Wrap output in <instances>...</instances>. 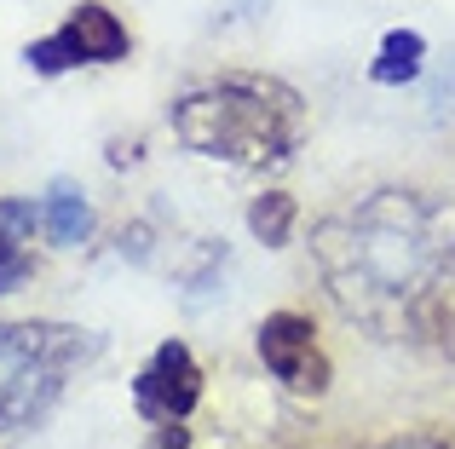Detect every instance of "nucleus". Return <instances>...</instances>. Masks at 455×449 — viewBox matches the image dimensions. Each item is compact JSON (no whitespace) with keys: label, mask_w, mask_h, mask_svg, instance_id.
<instances>
[{"label":"nucleus","mask_w":455,"mask_h":449,"mask_svg":"<svg viewBox=\"0 0 455 449\" xmlns=\"http://www.w3.org/2000/svg\"><path fill=\"white\" fill-rule=\"evenodd\" d=\"M317 259L346 311L369 317L380 328H398L403 305L427 300V288L438 282V265H444L438 208L415 202L403 191H380L375 202L323 224Z\"/></svg>","instance_id":"obj_1"},{"label":"nucleus","mask_w":455,"mask_h":449,"mask_svg":"<svg viewBox=\"0 0 455 449\" xmlns=\"http://www.w3.org/2000/svg\"><path fill=\"white\" fill-rule=\"evenodd\" d=\"M173 133L196 156H220L236 168L283 161L300 138V104L277 81H220L179 98Z\"/></svg>","instance_id":"obj_2"},{"label":"nucleus","mask_w":455,"mask_h":449,"mask_svg":"<svg viewBox=\"0 0 455 449\" xmlns=\"http://www.w3.org/2000/svg\"><path fill=\"white\" fill-rule=\"evenodd\" d=\"M99 340L69 323H0V432H23L58 404L69 369L87 363Z\"/></svg>","instance_id":"obj_3"},{"label":"nucleus","mask_w":455,"mask_h":449,"mask_svg":"<svg viewBox=\"0 0 455 449\" xmlns=\"http://www.w3.org/2000/svg\"><path fill=\"white\" fill-rule=\"evenodd\" d=\"M23 58H29V69H41V75H58V69H76V64H122L127 58V29H122V18H116L110 6L87 0V6L69 12L64 29L46 35V41H35Z\"/></svg>","instance_id":"obj_4"},{"label":"nucleus","mask_w":455,"mask_h":449,"mask_svg":"<svg viewBox=\"0 0 455 449\" xmlns=\"http://www.w3.org/2000/svg\"><path fill=\"white\" fill-rule=\"evenodd\" d=\"M259 358H266V369L300 398H317L323 386H329V363H323V351H317V328H311V317H300V311H277V317L259 323Z\"/></svg>","instance_id":"obj_5"},{"label":"nucleus","mask_w":455,"mask_h":449,"mask_svg":"<svg viewBox=\"0 0 455 449\" xmlns=\"http://www.w3.org/2000/svg\"><path fill=\"white\" fill-rule=\"evenodd\" d=\"M196 398H202V369H196V358H190V346H179V340L156 346V358L133 381L139 415L156 421V427H167V421H185L190 409H196Z\"/></svg>","instance_id":"obj_6"},{"label":"nucleus","mask_w":455,"mask_h":449,"mask_svg":"<svg viewBox=\"0 0 455 449\" xmlns=\"http://www.w3.org/2000/svg\"><path fill=\"white\" fill-rule=\"evenodd\" d=\"M41 224L52 231V242H58V248L87 242V231H92V208H87V196H81L76 185H52V196L41 202Z\"/></svg>","instance_id":"obj_7"},{"label":"nucleus","mask_w":455,"mask_h":449,"mask_svg":"<svg viewBox=\"0 0 455 449\" xmlns=\"http://www.w3.org/2000/svg\"><path fill=\"white\" fill-rule=\"evenodd\" d=\"M421 58H427V41L415 29H392L387 41H380V58L369 64V81H380V87H403V81L421 75Z\"/></svg>","instance_id":"obj_8"},{"label":"nucleus","mask_w":455,"mask_h":449,"mask_svg":"<svg viewBox=\"0 0 455 449\" xmlns=\"http://www.w3.org/2000/svg\"><path fill=\"white\" fill-rule=\"evenodd\" d=\"M289 224H294V196H283V191H266L254 208H248V231H254L266 248L289 242Z\"/></svg>","instance_id":"obj_9"},{"label":"nucleus","mask_w":455,"mask_h":449,"mask_svg":"<svg viewBox=\"0 0 455 449\" xmlns=\"http://www.w3.org/2000/svg\"><path fill=\"white\" fill-rule=\"evenodd\" d=\"M29 271H35V259H29V248H23V236L0 231V294L23 288V282H29Z\"/></svg>","instance_id":"obj_10"},{"label":"nucleus","mask_w":455,"mask_h":449,"mask_svg":"<svg viewBox=\"0 0 455 449\" xmlns=\"http://www.w3.org/2000/svg\"><path fill=\"white\" fill-rule=\"evenodd\" d=\"M150 449H185V432H179V421H167V427H162V438H156Z\"/></svg>","instance_id":"obj_11"},{"label":"nucleus","mask_w":455,"mask_h":449,"mask_svg":"<svg viewBox=\"0 0 455 449\" xmlns=\"http://www.w3.org/2000/svg\"><path fill=\"white\" fill-rule=\"evenodd\" d=\"M387 449H450V444H438V438H398V444H387Z\"/></svg>","instance_id":"obj_12"},{"label":"nucleus","mask_w":455,"mask_h":449,"mask_svg":"<svg viewBox=\"0 0 455 449\" xmlns=\"http://www.w3.org/2000/svg\"><path fill=\"white\" fill-rule=\"evenodd\" d=\"M438 104H455V81L444 75V87H438Z\"/></svg>","instance_id":"obj_13"}]
</instances>
